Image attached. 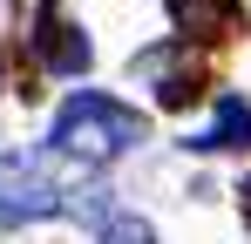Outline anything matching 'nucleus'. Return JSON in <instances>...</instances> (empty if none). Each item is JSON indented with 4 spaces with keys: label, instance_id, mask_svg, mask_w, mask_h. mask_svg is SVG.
Returning <instances> with one entry per match:
<instances>
[{
    "label": "nucleus",
    "instance_id": "nucleus-1",
    "mask_svg": "<svg viewBox=\"0 0 251 244\" xmlns=\"http://www.w3.org/2000/svg\"><path fill=\"white\" fill-rule=\"evenodd\" d=\"M41 217H95V231L109 224L95 170L54 156V149H7L0 156V231L14 224H41Z\"/></svg>",
    "mask_w": 251,
    "mask_h": 244
},
{
    "label": "nucleus",
    "instance_id": "nucleus-2",
    "mask_svg": "<svg viewBox=\"0 0 251 244\" xmlns=\"http://www.w3.org/2000/svg\"><path fill=\"white\" fill-rule=\"evenodd\" d=\"M143 136H150V122L136 116L129 102L102 95V88H75L54 109V122H48V149L68 156V163H82V170H102V163L129 156Z\"/></svg>",
    "mask_w": 251,
    "mask_h": 244
},
{
    "label": "nucleus",
    "instance_id": "nucleus-3",
    "mask_svg": "<svg viewBox=\"0 0 251 244\" xmlns=\"http://www.w3.org/2000/svg\"><path fill=\"white\" fill-rule=\"evenodd\" d=\"M34 54H41V68H54V75H82L88 61H95V48L82 41V27H75L54 0L34 7Z\"/></svg>",
    "mask_w": 251,
    "mask_h": 244
},
{
    "label": "nucleus",
    "instance_id": "nucleus-4",
    "mask_svg": "<svg viewBox=\"0 0 251 244\" xmlns=\"http://www.w3.org/2000/svg\"><path fill=\"white\" fill-rule=\"evenodd\" d=\"M245 143H251V102H245V95H217L210 136H197L190 149H245Z\"/></svg>",
    "mask_w": 251,
    "mask_h": 244
},
{
    "label": "nucleus",
    "instance_id": "nucleus-5",
    "mask_svg": "<svg viewBox=\"0 0 251 244\" xmlns=\"http://www.w3.org/2000/svg\"><path fill=\"white\" fill-rule=\"evenodd\" d=\"M95 244H156V231H150V217H109L102 231H95Z\"/></svg>",
    "mask_w": 251,
    "mask_h": 244
}]
</instances>
